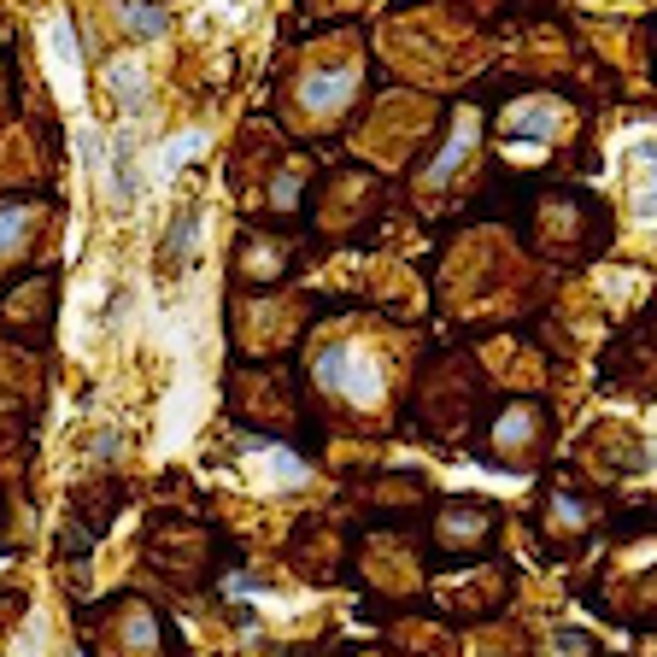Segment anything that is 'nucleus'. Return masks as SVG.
Listing matches in <instances>:
<instances>
[{
	"label": "nucleus",
	"instance_id": "nucleus-2",
	"mask_svg": "<svg viewBox=\"0 0 657 657\" xmlns=\"http://www.w3.org/2000/svg\"><path fill=\"white\" fill-rule=\"evenodd\" d=\"M124 18H130V30H141V36H165V30H171V18H165L159 6H147V0H130Z\"/></svg>",
	"mask_w": 657,
	"mask_h": 657
},
{
	"label": "nucleus",
	"instance_id": "nucleus-3",
	"mask_svg": "<svg viewBox=\"0 0 657 657\" xmlns=\"http://www.w3.org/2000/svg\"><path fill=\"white\" fill-rule=\"evenodd\" d=\"M18 223H24V206H12V212L0 218V247H12V235H18Z\"/></svg>",
	"mask_w": 657,
	"mask_h": 657
},
{
	"label": "nucleus",
	"instance_id": "nucleus-1",
	"mask_svg": "<svg viewBox=\"0 0 657 657\" xmlns=\"http://www.w3.org/2000/svg\"><path fill=\"white\" fill-rule=\"evenodd\" d=\"M317 376H323V388H335V394H347V399H376V364L364 358V352H352V347H335V352H323L317 358Z\"/></svg>",
	"mask_w": 657,
	"mask_h": 657
}]
</instances>
